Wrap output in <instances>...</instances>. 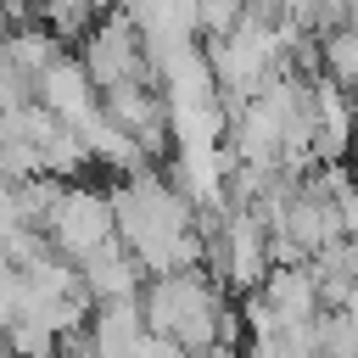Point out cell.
I'll list each match as a JSON object with an SVG mask.
<instances>
[{"label":"cell","instance_id":"3","mask_svg":"<svg viewBox=\"0 0 358 358\" xmlns=\"http://www.w3.org/2000/svg\"><path fill=\"white\" fill-rule=\"evenodd\" d=\"M78 285H84V296L90 302H117V296H134L140 291V280H145V268L134 263V252L112 235V241H101L95 252H84L78 263Z\"/></svg>","mask_w":358,"mask_h":358},{"label":"cell","instance_id":"2","mask_svg":"<svg viewBox=\"0 0 358 358\" xmlns=\"http://www.w3.org/2000/svg\"><path fill=\"white\" fill-rule=\"evenodd\" d=\"M39 229L62 257L78 263L101 241H112V201H106V190H90V185H56V201Z\"/></svg>","mask_w":358,"mask_h":358},{"label":"cell","instance_id":"1","mask_svg":"<svg viewBox=\"0 0 358 358\" xmlns=\"http://www.w3.org/2000/svg\"><path fill=\"white\" fill-rule=\"evenodd\" d=\"M140 319H145L151 336L173 341V347L190 352V358H207V352L224 347V336H229L224 296L213 291V280L201 274V263L157 274V280L145 285V296H140Z\"/></svg>","mask_w":358,"mask_h":358},{"label":"cell","instance_id":"4","mask_svg":"<svg viewBox=\"0 0 358 358\" xmlns=\"http://www.w3.org/2000/svg\"><path fill=\"white\" fill-rule=\"evenodd\" d=\"M112 6L117 0H39V17H45V28H56L67 39V34H84L90 22H101Z\"/></svg>","mask_w":358,"mask_h":358}]
</instances>
